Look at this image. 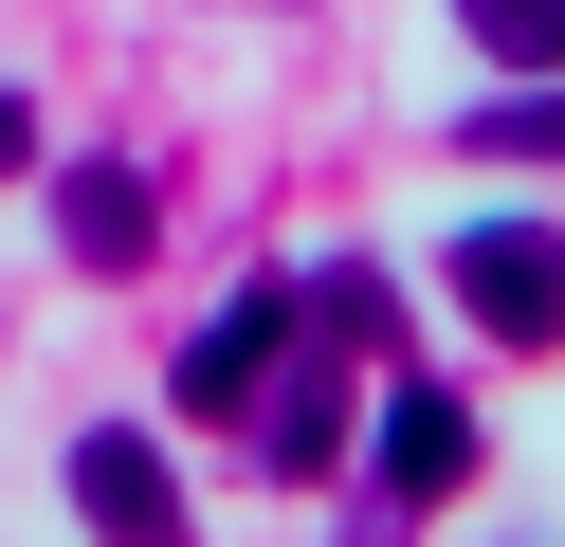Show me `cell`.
I'll return each instance as SVG.
<instances>
[{"instance_id":"7","label":"cell","mask_w":565,"mask_h":547,"mask_svg":"<svg viewBox=\"0 0 565 547\" xmlns=\"http://www.w3.org/2000/svg\"><path fill=\"white\" fill-rule=\"evenodd\" d=\"M456 165H565V73H529V92L456 109Z\"/></svg>"},{"instance_id":"1","label":"cell","mask_w":565,"mask_h":547,"mask_svg":"<svg viewBox=\"0 0 565 547\" xmlns=\"http://www.w3.org/2000/svg\"><path fill=\"white\" fill-rule=\"evenodd\" d=\"M456 311H475L492 347H565V238L547 219H475V238H456Z\"/></svg>"},{"instance_id":"2","label":"cell","mask_w":565,"mask_h":547,"mask_svg":"<svg viewBox=\"0 0 565 547\" xmlns=\"http://www.w3.org/2000/svg\"><path fill=\"white\" fill-rule=\"evenodd\" d=\"M438 493H475V420H456V383H402L365 438V511H438Z\"/></svg>"},{"instance_id":"8","label":"cell","mask_w":565,"mask_h":547,"mask_svg":"<svg viewBox=\"0 0 565 547\" xmlns=\"http://www.w3.org/2000/svg\"><path fill=\"white\" fill-rule=\"evenodd\" d=\"M456 36L492 73H565V0H456Z\"/></svg>"},{"instance_id":"10","label":"cell","mask_w":565,"mask_h":547,"mask_svg":"<svg viewBox=\"0 0 565 547\" xmlns=\"http://www.w3.org/2000/svg\"><path fill=\"white\" fill-rule=\"evenodd\" d=\"M38 165V92H19V73H0V182Z\"/></svg>"},{"instance_id":"4","label":"cell","mask_w":565,"mask_h":547,"mask_svg":"<svg viewBox=\"0 0 565 547\" xmlns=\"http://www.w3.org/2000/svg\"><path fill=\"white\" fill-rule=\"evenodd\" d=\"M74 511H92L110 547L183 529V474H164V438H147V420H92V438H74Z\"/></svg>"},{"instance_id":"3","label":"cell","mask_w":565,"mask_h":547,"mask_svg":"<svg viewBox=\"0 0 565 547\" xmlns=\"http://www.w3.org/2000/svg\"><path fill=\"white\" fill-rule=\"evenodd\" d=\"M55 255L74 274H147L164 255V182L147 165H55Z\"/></svg>"},{"instance_id":"6","label":"cell","mask_w":565,"mask_h":547,"mask_svg":"<svg viewBox=\"0 0 565 547\" xmlns=\"http://www.w3.org/2000/svg\"><path fill=\"white\" fill-rule=\"evenodd\" d=\"M274 347H292V274H256V292H220V311H201V347H183V401H201V420H237Z\"/></svg>"},{"instance_id":"9","label":"cell","mask_w":565,"mask_h":547,"mask_svg":"<svg viewBox=\"0 0 565 547\" xmlns=\"http://www.w3.org/2000/svg\"><path fill=\"white\" fill-rule=\"evenodd\" d=\"M310 311H329V328H347V347H383V328H402V292H383V274H365V255H329V274H310Z\"/></svg>"},{"instance_id":"5","label":"cell","mask_w":565,"mask_h":547,"mask_svg":"<svg viewBox=\"0 0 565 547\" xmlns=\"http://www.w3.org/2000/svg\"><path fill=\"white\" fill-rule=\"evenodd\" d=\"M256 456L292 474V493L347 456V365H329V347H274V365H256Z\"/></svg>"}]
</instances>
